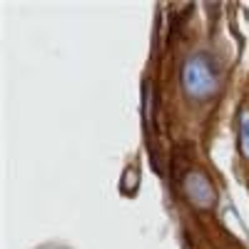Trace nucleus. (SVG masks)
Wrapping results in <instances>:
<instances>
[{"label":"nucleus","instance_id":"obj_1","mask_svg":"<svg viewBox=\"0 0 249 249\" xmlns=\"http://www.w3.org/2000/svg\"><path fill=\"white\" fill-rule=\"evenodd\" d=\"M182 85L192 97H210L217 90V75L212 70V62L204 55L190 57L182 70Z\"/></svg>","mask_w":249,"mask_h":249},{"label":"nucleus","instance_id":"obj_5","mask_svg":"<svg viewBox=\"0 0 249 249\" xmlns=\"http://www.w3.org/2000/svg\"><path fill=\"white\" fill-rule=\"evenodd\" d=\"M135 177H137V170H132V167H130L127 172H124V182H122V190L127 192V195H132V192H135V184H137V179H135Z\"/></svg>","mask_w":249,"mask_h":249},{"label":"nucleus","instance_id":"obj_2","mask_svg":"<svg viewBox=\"0 0 249 249\" xmlns=\"http://www.w3.org/2000/svg\"><path fill=\"white\" fill-rule=\"evenodd\" d=\"M182 187H184V197L195 207H199V210H210V207L214 204V187H212L210 179H207L204 172H199V170L187 172Z\"/></svg>","mask_w":249,"mask_h":249},{"label":"nucleus","instance_id":"obj_4","mask_svg":"<svg viewBox=\"0 0 249 249\" xmlns=\"http://www.w3.org/2000/svg\"><path fill=\"white\" fill-rule=\"evenodd\" d=\"M239 150L249 160V110H244L239 120Z\"/></svg>","mask_w":249,"mask_h":249},{"label":"nucleus","instance_id":"obj_3","mask_svg":"<svg viewBox=\"0 0 249 249\" xmlns=\"http://www.w3.org/2000/svg\"><path fill=\"white\" fill-rule=\"evenodd\" d=\"M152 105H155L152 85H150V80H144V85H142V120H144V127H147V132L152 130Z\"/></svg>","mask_w":249,"mask_h":249}]
</instances>
